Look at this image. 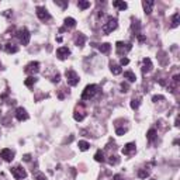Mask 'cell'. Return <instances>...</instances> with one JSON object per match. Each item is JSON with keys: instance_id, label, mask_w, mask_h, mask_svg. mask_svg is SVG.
Masks as SVG:
<instances>
[{"instance_id": "3957f363", "label": "cell", "mask_w": 180, "mask_h": 180, "mask_svg": "<svg viewBox=\"0 0 180 180\" xmlns=\"http://www.w3.org/2000/svg\"><path fill=\"white\" fill-rule=\"evenodd\" d=\"M117 28V18H113V17H108V20H107V23L104 24V26L101 27V31H103V34H110L111 31H114Z\"/></svg>"}, {"instance_id": "d6986e66", "label": "cell", "mask_w": 180, "mask_h": 180, "mask_svg": "<svg viewBox=\"0 0 180 180\" xmlns=\"http://www.w3.org/2000/svg\"><path fill=\"white\" fill-rule=\"evenodd\" d=\"M179 23H180V14L179 13H175L173 14V17H172V28H175V27L179 26Z\"/></svg>"}, {"instance_id": "2e32d148", "label": "cell", "mask_w": 180, "mask_h": 180, "mask_svg": "<svg viewBox=\"0 0 180 180\" xmlns=\"http://www.w3.org/2000/svg\"><path fill=\"white\" fill-rule=\"evenodd\" d=\"M142 6H143V10L146 14H151L152 11V7L155 6V1H142Z\"/></svg>"}, {"instance_id": "7402d4cb", "label": "cell", "mask_w": 180, "mask_h": 180, "mask_svg": "<svg viewBox=\"0 0 180 180\" xmlns=\"http://www.w3.org/2000/svg\"><path fill=\"white\" fill-rule=\"evenodd\" d=\"M94 159L97 160V162H104V160H106V159H104V152H103L101 149H99L94 155Z\"/></svg>"}, {"instance_id": "f546056e", "label": "cell", "mask_w": 180, "mask_h": 180, "mask_svg": "<svg viewBox=\"0 0 180 180\" xmlns=\"http://www.w3.org/2000/svg\"><path fill=\"white\" fill-rule=\"evenodd\" d=\"M148 176H149L148 170H139V172H138V177H139V179H146Z\"/></svg>"}, {"instance_id": "52a82bcc", "label": "cell", "mask_w": 180, "mask_h": 180, "mask_svg": "<svg viewBox=\"0 0 180 180\" xmlns=\"http://www.w3.org/2000/svg\"><path fill=\"white\" fill-rule=\"evenodd\" d=\"M11 175L14 176V179H17V180H20V179H24L27 176V173H26V170L23 169L21 166H14V168H11Z\"/></svg>"}, {"instance_id": "4316f807", "label": "cell", "mask_w": 180, "mask_h": 180, "mask_svg": "<svg viewBox=\"0 0 180 180\" xmlns=\"http://www.w3.org/2000/svg\"><path fill=\"white\" fill-rule=\"evenodd\" d=\"M146 137H148V141H151V142L155 141V139H156V131H155L154 128H152V130H149L148 134H146Z\"/></svg>"}, {"instance_id": "d4e9b609", "label": "cell", "mask_w": 180, "mask_h": 180, "mask_svg": "<svg viewBox=\"0 0 180 180\" xmlns=\"http://www.w3.org/2000/svg\"><path fill=\"white\" fill-rule=\"evenodd\" d=\"M78 146H79L80 151H83V152H85V151H87V149L90 148V143L86 142V141H79V145H78Z\"/></svg>"}, {"instance_id": "7a4b0ae2", "label": "cell", "mask_w": 180, "mask_h": 180, "mask_svg": "<svg viewBox=\"0 0 180 180\" xmlns=\"http://www.w3.org/2000/svg\"><path fill=\"white\" fill-rule=\"evenodd\" d=\"M16 37L18 38V41L21 42V45H27V44L30 42V31L27 30L26 27H23V28H20L18 31L16 32Z\"/></svg>"}, {"instance_id": "f1b7e54d", "label": "cell", "mask_w": 180, "mask_h": 180, "mask_svg": "<svg viewBox=\"0 0 180 180\" xmlns=\"http://www.w3.org/2000/svg\"><path fill=\"white\" fill-rule=\"evenodd\" d=\"M139 104H141V100L139 99H132V101H131V108L137 110L138 107H139Z\"/></svg>"}, {"instance_id": "9a60e30c", "label": "cell", "mask_w": 180, "mask_h": 180, "mask_svg": "<svg viewBox=\"0 0 180 180\" xmlns=\"http://www.w3.org/2000/svg\"><path fill=\"white\" fill-rule=\"evenodd\" d=\"M4 51L7 53H16L18 52V47H16L14 44H11V42H7L4 45Z\"/></svg>"}, {"instance_id": "ba28073f", "label": "cell", "mask_w": 180, "mask_h": 180, "mask_svg": "<svg viewBox=\"0 0 180 180\" xmlns=\"http://www.w3.org/2000/svg\"><path fill=\"white\" fill-rule=\"evenodd\" d=\"M0 158H3L6 162H11L13 159H14V152L9 148H4L0 151Z\"/></svg>"}, {"instance_id": "30bf717a", "label": "cell", "mask_w": 180, "mask_h": 180, "mask_svg": "<svg viewBox=\"0 0 180 180\" xmlns=\"http://www.w3.org/2000/svg\"><path fill=\"white\" fill-rule=\"evenodd\" d=\"M70 55V51H69V48L66 47H61L56 49V56H58L61 61H64V59H66Z\"/></svg>"}, {"instance_id": "ab89813d", "label": "cell", "mask_w": 180, "mask_h": 180, "mask_svg": "<svg viewBox=\"0 0 180 180\" xmlns=\"http://www.w3.org/2000/svg\"><path fill=\"white\" fill-rule=\"evenodd\" d=\"M114 180H124V179L121 177V175H116L114 176Z\"/></svg>"}, {"instance_id": "5b68a950", "label": "cell", "mask_w": 180, "mask_h": 180, "mask_svg": "<svg viewBox=\"0 0 180 180\" xmlns=\"http://www.w3.org/2000/svg\"><path fill=\"white\" fill-rule=\"evenodd\" d=\"M116 47H117V53H118V55H124V53H127L128 51H131L132 44L131 42L124 44V42H121V41H118V42L116 44Z\"/></svg>"}, {"instance_id": "74e56055", "label": "cell", "mask_w": 180, "mask_h": 180, "mask_svg": "<svg viewBox=\"0 0 180 180\" xmlns=\"http://www.w3.org/2000/svg\"><path fill=\"white\" fill-rule=\"evenodd\" d=\"M121 89L122 91H128V85L127 83H121Z\"/></svg>"}, {"instance_id": "1f68e13d", "label": "cell", "mask_w": 180, "mask_h": 180, "mask_svg": "<svg viewBox=\"0 0 180 180\" xmlns=\"http://www.w3.org/2000/svg\"><path fill=\"white\" fill-rule=\"evenodd\" d=\"M116 132H117V135H124V134L127 132V128H117Z\"/></svg>"}, {"instance_id": "ffe728a7", "label": "cell", "mask_w": 180, "mask_h": 180, "mask_svg": "<svg viewBox=\"0 0 180 180\" xmlns=\"http://www.w3.org/2000/svg\"><path fill=\"white\" fill-rule=\"evenodd\" d=\"M124 78H125V79H128L130 82H135V80H137V76H135V73H134V72H131V70L124 72Z\"/></svg>"}, {"instance_id": "83f0119b", "label": "cell", "mask_w": 180, "mask_h": 180, "mask_svg": "<svg viewBox=\"0 0 180 180\" xmlns=\"http://www.w3.org/2000/svg\"><path fill=\"white\" fill-rule=\"evenodd\" d=\"M78 6H79V9H82V10H85V9L90 7V1H82V0H79V3H78Z\"/></svg>"}, {"instance_id": "d590c367", "label": "cell", "mask_w": 180, "mask_h": 180, "mask_svg": "<svg viewBox=\"0 0 180 180\" xmlns=\"http://www.w3.org/2000/svg\"><path fill=\"white\" fill-rule=\"evenodd\" d=\"M23 159H24V160H26V162H30V160H31V155H30V154L24 155V156H23Z\"/></svg>"}, {"instance_id": "e0dca14e", "label": "cell", "mask_w": 180, "mask_h": 180, "mask_svg": "<svg viewBox=\"0 0 180 180\" xmlns=\"http://www.w3.org/2000/svg\"><path fill=\"white\" fill-rule=\"evenodd\" d=\"M99 47V51L101 53H108L110 52V49H111V45L108 42H104V44H100V45H97Z\"/></svg>"}, {"instance_id": "8fae6325", "label": "cell", "mask_w": 180, "mask_h": 180, "mask_svg": "<svg viewBox=\"0 0 180 180\" xmlns=\"http://www.w3.org/2000/svg\"><path fill=\"white\" fill-rule=\"evenodd\" d=\"M16 118L18 121H27L28 120V114H27L26 108H23V107H18L16 110Z\"/></svg>"}, {"instance_id": "cb8c5ba5", "label": "cell", "mask_w": 180, "mask_h": 180, "mask_svg": "<svg viewBox=\"0 0 180 180\" xmlns=\"http://www.w3.org/2000/svg\"><path fill=\"white\" fill-rule=\"evenodd\" d=\"M111 72H113V75H120L122 72V69H121V66L120 65H116V64H111Z\"/></svg>"}, {"instance_id": "b9f144b4", "label": "cell", "mask_w": 180, "mask_h": 180, "mask_svg": "<svg viewBox=\"0 0 180 180\" xmlns=\"http://www.w3.org/2000/svg\"><path fill=\"white\" fill-rule=\"evenodd\" d=\"M0 66H1V65H0Z\"/></svg>"}, {"instance_id": "603a6c76", "label": "cell", "mask_w": 180, "mask_h": 180, "mask_svg": "<svg viewBox=\"0 0 180 180\" xmlns=\"http://www.w3.org/2000/svg\"><path fill=\"white\" fill-rule=\"evenodd\" d=\"M37 82V78H34V76H30V78H27L26 80H24V85L27 86V87H32V85Z\"/></svg>"}, {"instance_id": "6da1fadb", "label": "cell", "mask_w": 180, "mask_h": 180, "mask_svg": "<svg viewBox=\"0 0 180 180\" xmlns=\"http://www.w3.org/2000/svg\"><path fill=\"white\" fill-rule=\"evenodd\" d=\"M99 91V86L97 85H87L82 93V100H90L96 96V93Z\"/></svg>"}, {"instance_id": "277c9868", "label": "cell", "mask_w": 180, "mask_h": 180, "mask_svg": "<svg viewBox=\"0 0 180 180\" xmlns=\"http://www.w3.org/2000/svg\"><path fill=\"white\" fill-rule=\"evenodd\" d=\"M65 76H66V80H68V83L70 86H76L79 83V76H78V73L75 72L73 69H68L65 72Z\"/></svg>"}, {"instance_id": "8992f818", "label": "cell", "mask_w": 180, "mask_h": 180, "mask_svg": "<svg viewBox=\"0 0 180 180\" xmlns=\"http://www.w3.org/2000/svg\"><path fill=\"white\" fill-rule=\"evenodd\" d=\"M35 11H37V16L41 21H49L51 20V14L48 13V10L45 7H37Z\"/></svg>"}, {"instance_id": "7c38bea8", "label": "cell", "mask_w": 180, "mask_h": 180, "mask_svg": "<svg viewBox=\"0 0 180 180\" xmlns=\"http://www.w3.org/2000/svg\"><path fill=\"white\" fill-rule=\"evenodd\" d=\"M132 152H135V143H134V142L127 143V145L122 148V155H125V156L132 155Z\"/></svg>"}, {"instance_id": "4dcf8cb0", "label": "cell", "mask_w": 180, "mask_h": 180, "mask_svg": "<svg viewBox=\"0 0 180 180\" xmlns=\"http://www.w3.org/2000/svg\"><path fill=\"white\" fill-rule=\"evenodd\" d=\"M108 162H110V165H117L118 163V162H120V159H118V156H116V155H114V156H110V159H108Z\"/></svg>"}, {"instance_id": "836d02e7", "label": "cell", "mask_w": 180, "mask_h": 180, "mask_svg": "<svg viewBox=\"0 0 180 180\" xmlns=\"http://www.w3.org/2000/svg\"><path fill=\"white\" fill-rule=\"evenodd\" d=\"M130 64V61H128L127 58H122L121 61H120V66H124V65H128Z\"/></svg>"}, {"instance_id": "9c48e42d", "label": "cell", "mask_w": 180, "mask_h": 180, "mask_svg": "<svg viewBox=\"0 0 180 180\" xmlns=\"http://www.w3.org/2000/svg\"><path fill=\"white\" fill-rule=\"evenodd\" d=\"M38 70H40V62H30V64L26 66V69H24V72L26 73H37Z\"/></svg>"}, {"instance_id": "ac0fdd59", "label": "cell", "mask_w": 180, "mask_h": 180, "mask_svg": "<svg viewBox=\"0 0 180 180\" xmlns=\"http://www.w3.org/2000/svg\"><path fill=\"white\" fill-rule=\"evenodd\" d=\"M113 6H114V7H117V9H120V10H122V11H124L128 7V4L125 3V1H120V0L113 1Z\"/></svg>"}, {"instance_id": "484cf974", "label": "cell", "mask_w": 180, "mask_h": 180, "mask_svg": "<svg viewBox=\"0 0 180 180\" xmlns=\"http://www.w3.org/2000/svg\"><path fill=\"white\" fill-rule=\"evenodd\" d=\"M85 116H86V114L83 111H78V110H76L75 114H73V118L76 120V121H82V120L85 118Z\"/></svg>"}, {"instance_id": "60d3db41", "label": "cell", "mask_w": 180, "mask_h": 180, "mask_svg": "<svg viewBox=\"0 0 180 180\" xmlns=\"http://www.w3.org/2000/svg\"><path fill=\"white\" fill-rule=\"evenodd\" d=\"M151 180H155V179H151Z\"/></svg>"}, {"instance_id": "e575fe53", "label": "cell", "mask_w": 180, "mask_h": 180, "mask_svg": "<svg viewBox=\"0 0 180 180\" xmlns=\"http://www.w3.org/2000/svg\"><path fill=\"white\" fill-rule=\"evenodd\" d=\"M152 100L156 103L158 100H165V97H163V96H154V97H152Z\"/></svg>"}, {"instance_id": "5bb4252c", "label": "cell", "mask_w": 180, "mask_h": 180, "mask_svg": "<svg viewBox=\"0 0 180 180\" xmlns=\"http://www.w3.org/2000/svg\"><path fill=\"white\" fill-rule=\"evenodd\" d=\"M142 64H143V68H142L143 73H148V72L152 70V62H151V59H149V58H143Z\"/></svg>"}, {"instance_id": "f35d334b", "label": "cell", "mask_w": 180, "mask_h": 180, "mask_svg": "<svg viewBox=\"0 0 180 180\" xmlns=\"http://www.w3.org/2000/svg\"><path fill=\"white\" fill-rule=\"evenodd\" d=\"M55 4H59V6H62V7H66V6H68V3H65V1H56Z\"/></svg>"}, {"instance_id": "4fadbf2b", "label": "cell", "mask_w": 180, "mask_h": 180, "mask_svg": "<svg viewBox=\"0 0 180 180\" xmlns=\"http://www.w3.org/2000/svg\"><path fill=\"white\" fill-rule=\"evenodd\" d=\"M75 42L78 47H83L86 42V35L85 34H82V32H78L76 34V37H75Z\"/></svg>"}, {"instance_id": "44dd1931", "label": "cell", "mask_w": 180, "mask_h": 180, "mask_svg": "<svg viewBox=\"0 0 180 180\" xmlns=\"http://www.w3.org/2000/svg\"><path fill=\"white\" fill-rule=\"evenodd\" d=\"M76 26V20L72 18V17H68V18H65V27H68V28H72V27Z\"/></svg>"}, {"instance_id": "8d00e7d4", "label": "cell", "mask_w": 180, "mask_h": 180, "mask_svg": "<svg viewBox=\"0 0 180 180\" xmlns=\"http://www.w3.org/2000/svg\"><path fill=\"white\" fill-rule=\"evenodd\" d=\"M137 37H138V40H139L141 42H143V41H146V37H143V35H141V34H138Z\"/></svg>"}, {"instance_id": "d6a6232c", "label": "cell", "mask_w": 180, "mask_h": 180, "mask_svg": "<svg viewBox=\"0 0 180 180\" xmlns=\"http://www.w3.org/2000/svg\"><path fill=\"white\" fill-rule=\"evenodd\" d=\"M35 180H47V177H45V175H42V173H38V175L35 176Z\"/></svg>"}]
</instances>
